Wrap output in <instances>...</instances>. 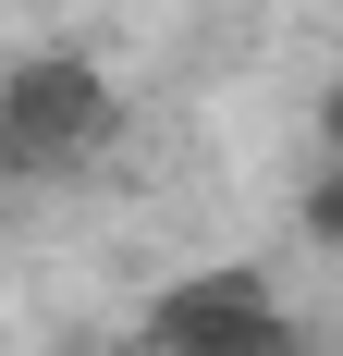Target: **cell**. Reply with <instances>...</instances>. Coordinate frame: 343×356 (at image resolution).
Wrapping results in <instances>:
<instances>
[{"instance_id": "7a4b0ae2", "label": "cell", "mask_w": 343, "mask_h": 356, "mask_svg": "<svg viewBox=\"0 0 343 356\" xmlns=\"http://www.w3.org/2000/svg\"><path fill=\"white\" fill-rule=\"evenodd\" d=\"M135 356H294V320L258 270H196L135 320Z\"/></svg>"}, {"instance_id": "6da1fadb", "label": "cell", "mask_w": 343, "mask_h": 356, "mask_svg": "<svg viewBox=\"0 0 343 356\" xmlns=\"http://www.w3.org/2000/svg\"><path fill=\"white\" fill-rule=\"evenodd\" d=\"M123 136V99L86 49H25L0 74V184H74Z\"/></svg>"}, {"instance_id": "3957f363", "label": "cell", "mask_w": 343, "mask_h": 356, "mask_svg": "<svg viewBox=\"0 0 343 356\" xmlns=\"http://www.w3.org/2000/svg\"><path fill=\"white\" fill-rule=\"evenodd\" d=\"M307 234H319V246H343V160L319 172V197H307Z\"/></svg>"}, {"instance_id": "277c9868", "label": "cell", "mask_w": 343, "mask_h": 356, "mask_svg": "<svg viewBox=\"0 0 343 356\" xmlns=\"http://www.w3.org/2000/svg\"><path fill=\"white\" fill-rule=\"evenodd\" d=\"M319 136H331V160H343V86H331V111H319Z\"/></svg>"}]
</instances>
